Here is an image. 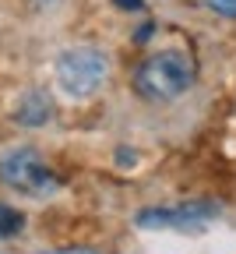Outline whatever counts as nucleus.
I'll return each instance as SVG.
<instances>
[{"mask_svg": "<svg viewBox=\"0 0 236 254\" xmlns=\"http://www.w3.org/2000/svg\"><path fill=\"white\" fill-rule=\"evenodd\" d=\"M194 85V60L183 50H159L134 71V92L145 103H173Z\"/></svg>", "mask_w": 236, "mask_h": 254, "instance_id": "1", "label": "nucleus"}, {"mask_svg": "<svg viewBox=\"0 0 236 254\" xmlns=\"http://www.w3.org/2000/svg\"><path fill=\"white\" fill-rule=\"evenodd\" d=\"M0 180L21 198H50L60 190V177L32 145H14L0 155Z\"/></svg>", "mask_w": 236, "mask_h": 254, "instance_id": "2", "label": "nucleus"}, {"mask_svg": "<svg viewBox=\"0 0 236 254\" xmlns=\"http://www.w3.org/2000/svg\"><path fill=\"white\" fill-rule=\"evenodd\" d=\"M110 60L92 46H71L57 57V85L71 99H88L106 85Z\"/></svg>", "mask_w": 236, "mask_h": 254, "instance_id": "3", "label": "nucleus"}, {"mask_svg": "<svg viewBox=\"0 0 236 254\" xmlns=\"http://www.w3.org/2000/svg\"><path fill=\"white\" fill-rule=\"evenodd\" d=\"M219 219L215 201H187V205H170V208H145L138 212L141 230H201L205 222Z\"/></svg>", "mask_w": 236, "mask_h": 254, "instance_id": "4", "label": "nucleus"}, {"mask_svg": "<svg viewBox=\"0 0 236 254\" xmlns=\"http://www.w3.org/2000/svg\"><path fill=\"white\" fill-rule=\"evenodd\" d=\"M11 117L25 127H46L57 117V103L46 88H25L11 106Z\"/></svg>", "mask_w": 236, "mask_h": 254, "instance_id": "5", "label": "nucleus"}, {"mask_svg": "<svg viewBox=\"0 0 236 254\" xmlns=\"http://www.w3.org/2000/svg\"><path fill=\"white\" fill-rule=\"evenodd\" d=\"M21 230H25V215L18 208H11L7 201H0V240H7Z\"/></svg>", "mask_w": 236, "mask_h": 254, "instance_id": "6", "label": "nucleus"}, {"mask_svg": "<svg viewBox=\"0 0 236 254\" xmlns=\"http://www.w3.org/2000/svg\"><path fill=\"white\" fill-rule=\"evenodd\" d=\"M205 4H208L212 11H219V14H229V18H236V0H205Z\"/></svg>", "mask_w": 236, "mask_h": 254, "instance_id": "7", "label": "nucleus"}, {"mask_svg": "<svg viewBox=\"0 0 236 254\" xmlns=\"http://www.w3.org/2000/svg\"><path fill=\"white\" fill-rule=\"evenodd\" d=\"M134 148H120V155H117V163L120 166H134V163H138V155H130Z\"/></svg>", "mask_w": 236, "mask_h": 254, "instance_id": "8", "label": "nucleus"}, {"mask_svg": "<svg viewBox=\"0 0 236 254\" xmlns=\"http://www.w3.org/2000/svg\"><path fill=\"white\" fill-rule=\"evenodd\" d=\"M43 254H95L88 247H60V251H43Z\"/></svg>", "mask_w": 236, "mask_h": 254, "instance_id": "9", "label": "nucleus"}]
</instances>
